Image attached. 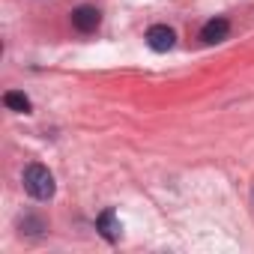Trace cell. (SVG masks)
I'll list each match as a JSON object with an SVG mask.
<instances>
[{
  "label": "cell",
  "mask_w": 254,
  "mask_h": 254,
  "mask_svg": "<svg viewBox=\"0 0 254 254\" xmlns=\"http://www.w3.org/2000/svg\"><path fill=\"white\" fill-rule=\"evenodd\" d=\"M147 45H150L153 51H171V48L177 45V33H174L168 24H153V27L147 30Z\"/></svg>",
  "instance_id": "7a4b0ae2"
},
{
  "label": "cell",
  "mask_w": 254,
  "mask_h": 254,
  "mask_svg": "<svg viewBox=\"0 0 254 254\" xmlns=\"http://www.w3.org/2000/svg\"><path fill=\"white\" fill-rule=\"evenodd\" d=\"M3 105H6L9 111H15V114H30V99H27L24 93H18V90H9V93L3 96Z\"/></svg>",
  "instance_id": "8992f818"
},
{
  "label": "cell",
  "mask_w": 254,
  "mask_h": 254,
  "mask_svg": "<svg viewBox=\"0 0 254 254\" xmlns=\"http://www.w3.org/2000/svg\"><path fill=\"white\" fill-rule=\"evenodd\" d=\"M96 230H99L108 242H117V239H120V218H117V212H114V209H105V212L96 218Z\"/></svg>",
  "instance_id": "5b68a950"
},
{
  "label": "cell",
  "mask_w": 254,
  "mask_h": 254,
  "mask_svg": "<svg viewBox=\"0 0 254 254\" xmlns=\"http://www.w3.org/2000/svg\"><path fill=\"white\" fill-rule=\"evenodd\" d=\"M99 21H102V12H99L96 6H78V9L72 12V24H75V30H81V33L96 30Z\"/></svg>",
  "instance_id": "3957f363"
},
{
  "label": "cell",
  "mask_w": 254,
  "mask_h": 254,
  "mask_svg": "<svg viewBox=\"0 0 254 254\" xmlns=\"http://www.w3.org/2000/svg\"><path fill=\"white\" fill-rule=\"evenodd\" d=\"M227 33H230V21L227 18H212V21H206L200 27V42L203 45H215V42L227 39Z\"/></svg>",
  "instance_id": "277c9868"
},
{
  "label": "cell",
  "mask_w": 254,
  "mask_h": 254,
  "mask_svg": "<svg viewBox=\"0 0 254 254\" xmlns=\"http://www.w3.org/2000/svg\"><path fill=\"white\" fill-rule=\"evenodd\" d=\"M24 191L36 200H51L54 197V177L45 165H27L24 168Z\"/></svg>",
  "instance_id": "6da1fadb"
}]
</instances>
